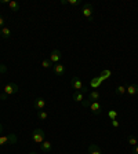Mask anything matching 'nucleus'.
<instances>
[{
	"label": "nucleus",
	"instance_id": "nucleus-1",
	"mask_svg": "<svg viewBox=\"0 0 138 154\" xmlns=\"http://www.w3.org/2000/svg\"><path fill=\"white\" fill-rule=\"evenodd\" d=\"M15 92H18V85H17L15 83H8L3 88V92L0 94V99H2V100H6L7 96L11 95V94H15Z\"/></svg>",
	"mask_w": 138,
	"mask_h": 154
},
{
	"label": "nucleus",
	"instance_id": "nucleus-2",
	"mask_svg": "<svg viewBox=\"0 0 138 154\" xmlns=\"http://www.w3.org/2000/svg\"><path fill=\"white\" fill-rule=\"evenodd\" d=\"M44 139H46V134L42 128H36L35 131L32 132V140L35 142V143L42 144L43 142H44Z\"/></svg>",
	"mask_w": 138,
	"mask_h": 154
},
{
	"label": "nucleus",
	"instance_id": "nucleus-3",
	"mask_svg": "<svg viewBox=\"0 0 138 154\" xmlns=\"http://www.w3.org/2000/svg\"><path fill=\"white\" fill-rule=\"evenodd\" d=\"M93 10L94 8L90 3H86L83 7H82V14L86 17L88 22H93Z\"/></svg>",
	"mask_w": 138,
	"mask_h": 154
},
{
	"label": "nucleus",
	"instance_id": "nucleus-4",
	"mask_svg": "<svg viewBox=\"0 0 138 154\" xmlns=\"http://www.w3.org/2000/svg\"><path fill=\"white\" fill-rule=\"evenodd\" d=\"M71 85H72V88H75L76 91H82L83 94L87 92V88L83 85V83L80 81V79H77V77H72Z\"/></svg>",
	"mask_w": 138,
	"mask_h": 154
},
{
	"label": "nucleus",
	"instance_id": "nucleus-5",
	"mask_svg": "<svg viewBox=\"0 0 138 154\" xmlns=\"http://www.w3.org/2000/svg\"><path fill=\"white\" fill-rule=\"evenodd\" d=\"M61 58H62V54H61V51H59V50H53L48 59H50V62H51L53 65H55V63H59Z\"/></svg>",
	"mask_w": 138,
	"mask_h": 154
},
{
	"label": "nucleus",
	"instance_id": "nucleus-6",
	"mask_svg": "<svg viewBox=\"0 0 138 154\" xmlns=\"http://www.w3.org/2000/svg\"><path fill=\"white\" fill-rule=\"evenodd\" d=\"M88 107H90L91 113H94V114H101L102 113V105L100 102H91Z\"/></svg>",
	"mask_w": 138,
	"mask_h": 154
},
{
	"label": "nucleus",
	"instance_id": "nucleus-7",
	"mask_svg": "<svg viewBox=\"0 0 138 154\" xmlns=\"http://www.w3.org/2000/svg\"><path fill=\"white\" fill-rule=\"evenodd\" d=\"M33 107L36 110H43L46 107V100L43 98H36L35 102H33Z\"/></svg>",
	"mask_w": 138,
	"mask_h": 154
},
{
	"label": "nucleus",
	"instance_id": "nucleus-8",
	"mask_svg": "<svg viewBox=\"0 0 138 154\" xmlns=\"http://www.w3.org/2000/svg\"><path fill=\"white\" fill-rule=\"evenodd\" d=\"M100 99H101L100 91L94 90V91H91V92H88V100H90V102H100Z\"/></svg>",
	"mask_w": 138,
	"mask_h": 154
},
{
	"label": "nucleus",
	"instance_id": "nucleus-9",
	"mask_svg": "<svg viewBox=\"0 0 138 154\" xmlns=\"http://www.w3.org/2000/svg\"><path fill=\"white\" fill-rule=\"evenodd\" d=\"M126 94H129L130 96H135L138 94V84H130L129 87H126Z\"/></svg>",
	"mask_w": 138,
	"mask_h": 154
},
{
	"label": "nucleus",
	"instance_id": "nucleus-10",
	"mask_svg": "<svg viewBox=\"0 0 138 154\" xmlns=\"http://www.w3.org/2000/svg\"><path fill=\"white\" fill-rule=\"evenodd\" d=\"M53 72H54L57 76H64V73H65V67H64V65H61V63H55L54 66H53Z\"/></svg>",
	"mask_w": 138,
	"mask_h": 154
},
{
	"label": "nucleus",
	"instance_id": "nucleus-11",
	"mask_svg": "<svg viewBox=\"0 0 138 154\" xmlns=\"http://www.w3.org/2000/svg\"><path fill=\"white\" fill-rule=\"evenodd\" d=\"M51 147H53V146H51V142H48V140H44L42 144H40V150H42L43 153H46V154L51 151Z\"/></svg>",
	"mask_w": 138,
	"mask_h": 154
},
{
	"label": "nucleus",
	"instance_id": "nucleus-12",
	"mask_svg": "<svg viewBox=\"0 0 138 154\" xmlns=\"http://www.w3.org/2000/svg\"><path fill=\"white\" fill-rule=\"evenodd\" d=\"M88 154H102V150L97 144H90L88 146Z\"/></svg>",
	"mask_w": 138,
	"mask_h": 154
},
{
	"label": "nucleus",
	"instance_id": "nucleus-13",
	"mask_svg": "<svg viewBox=\"0 0 138 154\" xmlns=\"http://www.w3.org/2000/svg\"><path fill=\"white\" fill-rule=\"evenodd\" d=\"M0 36L3 38H8L10 36H11V29L7 28V26H4V28L0 29Z\"/></svg>",
	"mask_w": 138,
	"mask_h": 154
},
{
	"label": "nucleus",
	"instance_id": "nucleus-14",
	"mask_svg": "<svg viewBox=\"0 0 138 154\" xmlns=\"http://www.w3.org/2000/svg\"><path fill=\"white\" fill-rule=\"evenodd\" d=\"M73 100L75 102H83L84 100V98H83V92L82 91H75V94H73Z\"/></svg>",
	"mask_w": 138,
	"mask_h": 154
},
{
	"label": "nucleus",
	"instance_id": "nucleus-15",
	"mask_svg": "<svg viewBox=\"0 0 138 154\" xmlns=\"http://www.w3.org/2000/svg\"><path fill=\"white\" fill-rule=\"evenodd\" d=\"M8 7H10L11 10H13V11H18L19 7H21V6H19V3H18V2H15V0H10Z\"/></svg>",
	"mask_w": 138,
	"mask_h": 154
},
{
	"label": "nucleus",
	"instance_id": "nucleus-16",
	"mask_svg": "<svg viewBox=\"0 0 138 154\" xmlns=\"http://www.w3.org/2000/svg\"><path fill=\"white\" fill-rule=\"evenodd\" d=\"M127 143H129V144H131L133 147H134V146H137V144H138V139L135 138L134 135H130L129 138H127Z\"/></svg>",
	"mask_w": 138,
	"mask_h": 154
},
{
	"label": "nucleus",
	"instance_id": "nucleus-17",
	"mask_svg": "<svg viewBox=\"0 0 138 154\" xmlns=\"http://www.w3.org/2000/svg\"><path fill=\"white\" fill-rule=\"evenodd\" d=\"M102 83V81H101V79L100 77H94L93 80H91V87H93V88H98V87H100V84Z\"/></svg>",
	"mask_w": 138,
	"mask_h": 154
},
{
	"label": "nucleus",
	"instance_id": "nucleus-18",
	"mask_svg": "<svg viewBox=\"0 0 138 154\" xmlns=\"http://www.w3.org/2000/svg\"><path fill=\"white\" fill-rule=\"evenodd\" d=\"M111 74H112V72H111V70H102V73H101V76H100L101 81L106 80V79H109Z\"/></svg>",
	"mask_w": 138,
	"mask_h": 154
},
{
	"label": "nucleus",
	"instance_id": "nucleus-19",
	"mask_svg": "<svg viewBox=\"0 0 138 154\" xmlns=\"http://www.w3.org/2000/svg\"><path fill=\"white\" fill-rule=\"evenodd\" d=\"M42 66L44 67V69H50V67H53L54 65L50 62V59H43V61H42Z\"/></svg>",
	"mask_w": 138,
	"mask_h": 154
},
{
	"label": "nucleus",
	"instance_id": "nucleus-20",
	"mask_svg": "<svg viewBox=\"0 0 138 154\" xmlns=\"http://www.w3.org/2000/svg\"><path fill=\"white\" fill-rule=\"evenodd\" d=\"M116 94H117V95H124L126 94V87L124 85H117L116 87Z\"/></svg>",
	"mask_w": 138,
	"mask_h": 154
},
{
	"label": "nucleus",
	"instance_id": "nucleus-21",
	"mask_svg": "<svg viewBox=\"0 0 138 154\" xmlns=\"http://www.w3.org/2000/svg\"><path fill=\"white\" fill-rule=\"evenodd\" d=\"M37 117H39V120H47V113H46L44 110H39Z\"/></svg>",
	"mask_w": 138,
	"mask_h": 154
},
{
	"label": "nucleus",
	"instance_id": "nucleus-22",
	"mask_svg": "<svg viewBox=\"0 0 138 154\" xmlns=\"http://www.w3.org/2000/svg\"><path fill=\"white\" fill-rule=\"evenodd\" d=\"M108 117H109L111 120H116L117 119V112H116V110H109V112H108Z\"/></svg>",
	"mask_w": 138,
	"mask_h": 154
},
{
	"label": "nucleus",
	"instance_id": "nucleus-23",
	"mask_svg": "<svg viewBox=\"0 0 138 154\" xmlns=\"http://www.w3.org/2000/svg\"><path fill=\"white\" fill-rule=\"evenodd\" d=\"M68 4H69V6H79V4H80V2H79V0H68Z\"/></svg>",
	"mask_w": 138,
	"mask_h": 154
},
{
	"label": "nucleus",
	"instance_id": "nucleus-24",
	"mask_svg": "<svg viewBox=\"0 0 138 154\" xmlns=\"http://www.w3.org/2000/svg\"><path fill=\"white\" fill-rule=\"evenodd\" d=\"M111 124H112L113 128H119V125H120L117 120H111Z\"/></svg>",
	"mask_w": 138,
	"mask_h": 154
},
{
	"label": "nucleus",
	"instance_id": "nucleus-25",
	"mask_svg": "<svg viewBox=\"0 0 138 154\" xmlns=\"http://www.w3.org/2000/svg\"><path fill=\"white\" fill-rule=\"evenodd\" d=\"M4 23H6V21H4V17L0 14V29L4 28Z\"/></svg>",
	"mask_w": 138,
	"mask_h": 154
},
{
	"label": "nucleus",
	"instance_id": "nucleus-26",
	"mask_svg": "<svg viewBox=\"0 0 138 154\" xmlns=\"http://www.w3.org/2000/svg\"><path fill=\"white\" fill-rule=\"evenodd\" d=\"M7 72V66L3 63H0V73H6Z\"/></svg>",
	"mask_w": 138,
	"mask_h": 154
},
{
	"label": "nucleus",
	"instance_id": "nucleus-27",
	"mask_svg": "<svg viewBox=\"0 0 138 154\" xmlns=\"http://www.w3.org/2000/svg\"><path fill=\"white\" fill-rule=\"evenodd\" d=\"M131 153H133V154H138V144L133 147V151H131Z\"/></svg>",
	"mask_w": 138,
	"mask_h": 154
},
{
	"label": "nucleus",
	"instance_id": "nucleus-28",
	"mask_svg": "<svg viewBox=\"0 0 138 154\" xmlns=\"http://www.w3.org/2000/svg\"><path fill=\"white\" fill-rule=\"evenodd\" d=\"M0 3H2V4H8L10 2H8V0H0Z\"/></svg>",
	"mask_w": 138,
	"mask_h": 154
},
{
	"label": "nucleus",
	"instance_id": "nucleus-29",
	"mask_svg": "<svg viewBox=\"0 0 138 154\" xmlns=\"http://www.w3.org/2000/svg\"><path fill=\"white\" fill-rule=\"evenodd\" d=\"M29 154H37V153H36V151H30V153H29Z\"/></svg>",
	"mask_w": 138,
	"mask_h": 154
}]
</instances>
